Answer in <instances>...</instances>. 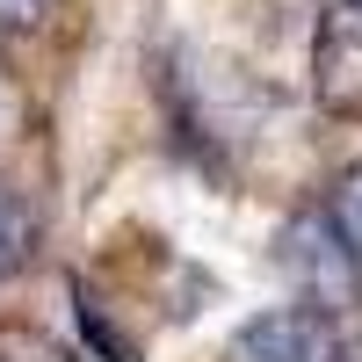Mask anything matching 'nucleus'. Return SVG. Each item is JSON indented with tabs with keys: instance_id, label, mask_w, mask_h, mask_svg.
I'll return each instance as SVG.
<instances>
[{
	"instance_id": "obj_7",
	"label": "nucleus",
	"mask_w": 362,
	"mask_h": 362,
	"mask_svg": "<svg viewBox=\"0 0 362 362\" xmlns=\"http://www.w3.org/2000/svg\"><path fill=\"white\" fill-rule=\"evenodd\" d=\"M0 138H8V87H0Z\"/></svg>"
},
{
	"instance_id": "obj_8",
	"label": "nucleus",
	"mask_w": 362,
	"mask_h": 362,
	"mask_svg": "<svg viewBox=\"0 0 362 362\" xmlns=\"http://www.w3.org/2000/svg\"><path fill=\"white\" fill-rule=\"evenodd\" d=\"M0 362H51V355H0Z\"/></svg>"
},
{
	"instance_id": "obj_5",
	"label": "nucleus",
	"mask_w": 362,
	"mask_h": 362,
	"mask_svg": "<svg viewBox=\"0 0 362 362\" xmlns=\"http://www.w3.org/2000/svg\"><path fill=\"white\" fill-rule=\"evenodd\" d=\"M326 218H334V225H341V239L362 254V160L334 181V196H326Z\"/></svg>"
},
{
	"instance_id": "obj_2",
	"label": "nucleus",
	"mask_w": 362,
	"mask_h": 362,
	"mask_svg": "<svg viewBox=\"0 0 362 362\" xmlns=\"http://www.w3.org/2000/svg\"><path fill=\"white\" fill-rule=\"evenodd\" d=\"M283 268L319 297V305H326V297H348L362 283V254L341 239V225L326 218V210H305V218L283 232Z\"/></svg>"
},
{
	"instance_id": "obj_6",
	"label": "nucleus",
	"mask_w": 362,
	"mask_h": 362,
	"mask_svg": "<svg viewBox=\"0 0 362 362\" xmlns=\"http://www.w3.org/2000/svg\"><path fill=\"white\" fill-rule=\"evenodd\" d=\"M44 15H51V0H0V44L22 37V29H37Z\"/></svg>"
},
{
	"instance_id": "obj_3",
	"label": "nucleus",
	"mask_w": 362,
	"mask_h": 362,
	"mask_svg": "<svg viewBox=\"0 0 362 362\" xmlns=\"http://www.w3.org/2000/svg\"><path fill=\"white\" fill-rule=\"evenodd\" d=\"M225 362H341V341L319 312H261L239 326Z\"/></svg>"
},
{
	"instance_id": "obj_1",
	"label": "nucleus",
	"mask_w": 362,
	"mask_h": 362,
	"mask_svg": "<svg viewBox=\"0 0 362 362\" xmlns=\"http://www.w3.org/2000/svg\"><path fill=\"white\" fill-rule=\"evenodd\" d=\"M312 95L326 116L362 124V0L334 8L312 37Z\"/></svg>"
},
{
	"instance_id": "obj_4",
	"label": "nucleus",
	"mask_w": 362,
	"mask_h": 362,
	"mask_svg": "<svg viewBox=\"0 0 362 362\" xmlns=\"http://www.w3.org/2000/svg\"><path fill=\"white\" fill-rule=\"evenodd\" d=\"M29 261H37V210H29L22 189H8V181H0V283L22 276Z\"/></svg>"
}]
</instances>
